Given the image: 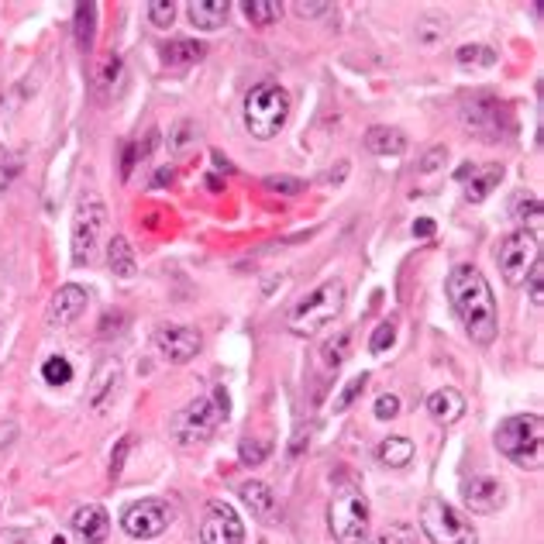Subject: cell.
<instances>
[{"instance_id": "1", "label": "cell", "mask_w": 544, "mask_h": 544, "mask_svg": "<svg viewBox=\"0 0 544 544\" xmlns=\"http://www.w3.org/2000/svg\"><path fill=\"white\" fill-rule=\"evenodd\" d=\"M445 293L465 334L483 348L493 345L500 331V314H496V297L483 272L476 266H455L445 279Z\"/></svg>"}, {"instance_id": "2", "label": "cell", "mask_w": 544, "mask_h": 544, "mask_svg": "<svg viewBox=\"0 0 544 544\" xmlns=\"http://www.w3.org/2000/svg\"><path fill=\"white\" fill-rule=\"evenodd\" d=\"M231 414V400L224 390H211L207 396H200V400L186 403L173 414V421H169V434H173L176 445L183 448H193V445H204L207 438L228 421Z\"/></svg>"}, {"instance_id": "3", "label": "cell", "mask_w": 544, "mask_h": 544, "mask_svg": "<svg viewBox=\"0 0 544 544\" xmlns=\"http://www.w3.org/2000/svg\"><path fill=\"white\" fill-rule=\"evenodd\" d=\"M496 448L507 462L538 472L544 462V421L538 414L507 417L496 427Z\"/></svg>"}, {"instance_id": "4", "label": "cell", "mask_w": 544, "mask_h": 544, "mask_svg": "<svg viewBox=\"0 0 544 544\" xmlns=\"http://www.w3.org/2000/svg\"><path fill=\"white\" fill-rule=\"evenodd\" d=\"M290 118V93L279 83H255L245 97V128L252 138L259 142H269V138L279 135V128Z\"/></svg>"}, {"instance_id": "5", "label": "cell", "mask_w": 544, "mask_h": 544, "mask_svg": "<svg viewBox=\"0 0 544 544\" xmlns=\"http://www.w3.org/2000/svg\"><path fill=\"white\" fill-rule=\"evenodd\" d=\"M341 310H345V283H341V279H328V283L310 290L307 297L290 310L286 328L297 334V338H310V334L328 328Z\"/></svg>"}, {"instance_id": "6", "label": "cell", "mask_w": 544, "mask_h": 544, "mask_svg": "<svg viewBox=\"0 0 544 544\" xmlns=\"http://www.w3.org/2000/svg\"><path fill=\"white\" fill-rule=\"evenodd\" d=\"M372 524L369 500L359 486H338L328 503V527L338 544H365Z\"/></svg>"}, {"instance_id": "7", "label": "cell", "mask_w": 544, "mask_h": 544, "mask_svg": "<svg viewBox=\"0 0 544 544\" xmlns=\"http://www.w3.org/2000/svg\"><path fill=\"white\" fill-rule=\"evenodd\" d=\"M421 531L431 544H479L476 524L441 496H427L421 503Z\"/></svg>"}, {"instance_id": "8", "label": "cell", "mask_w": 544, "mask_h": 544, "mask_svg": "<svg viewBox=\"0 0 544 544\" xmlns=\"http://www.w3.org/2000/svg\"><path fill=\"white\" fill-rule=\"evenodd\" d=\"M104 228H107V204L97 193H83L73 214V238H69V245H73V266H90Z\"/></svg>"}, {"instance_id": "9", "label": "cell", "mask_w": 544, "mask_h": 544, "mask_svg": "<svg viewBox=\"0 0 544 544\" xmlns=\"http://www.w3.org/2000/svg\"><path fill=\"white\" fill-rule=\"evenodd\" d=\"M496 262H500V272L510 286H520L527 279V272L541 262V242L538 231L520 228L514 235H507L500 242V252H496Z\"/></svg>"}, {"instance_id": "10", "label": "cell", "mask_w": 544, "mask_h": 544, "mask_svg": "<svg viewBox=\"0 0 544 544\" xmlns=\"http://www.w3.org/2000/svg\"><path fill=\"white\" fill-rule=\"evenodd\" d=\"M176 510L169 507V500H159V496H145V500L131 503L128 510L121 514V527L128 538H138V541H149V538H159L169 524H173Z\"/></svg>"}, {"instance_id": "11", "label": "cell", "mask_w": 544, "mask_h": 544, "mask_svg": "<svg viewBox=\"0 0 544 544\" xmlns=\"http://www.w3.org/2000/svg\"><path fill=\"white\" fill-rule=\"evenodd\" d=\"M200 544H245V524L228 503L211 500L200 520Z\"/></svg>"}, {"instance_id": "12", "label": "cell", "mask_w": 544, "mask_h": 544, "mask_svg": "<svg viewBox=\"0 0 544 544\" xmlns=\"http://www.w3.org/2000/svg\"><path fill=\"white\" fill-rule=\"evenodd\" d=\"M152 345H155V352H159L162 362L183 365V362L197 359L200 348H204V338H200L197 328H186V324H166V328L155 331Z\"/></svg>"}, {"instance_id": "13", "label": "cell", "mask_w": 544, "mask_h": 544, "mask_svg": "<svg viewBox=\"0 0 544 544\" xmlns=\"http://www.w3.org/2000/svg\"><path fill=\"white\" fill-rule=\"evenodd\" d=\"M462 500L472 514H496L507 503V489L493 476H472L462 483Z\"/></svg>"}, {"instance_id": "14", "label": "cell", "mask_w": 544, "mask_h": 544, "mask_svg": "<svg viewBox=\"0 0 544 544\" xmlns=\"http://www.w3.org/2000/svg\"><path fill=\"white\" fill-rule=\"evenodd\" d=\"M83 310H87V290L76 283H66L52 293L49 307H45V321H49L52 328H66V324H73Z\"/></svg>"}, {"instance_id": "15", "label": "cell", "mask_w": 544, "mask_h": 544, "mask_svg": "<svg viewBox=\"0 0 544 544\" xmlns=\"http://www.w3.org/2000/svg\"><path fill=\"white\" fill-rule=\"evenodd\" d=\"M121 386V362L118 359H104L93 369L90 383H87V403L93 410H104V403L118 393Z\"/></svg>"}, {"instance_id": "16", "label": "cell", "mask_w": 544, "mask_h": 544, "mask_svg": "<svg viewBox=\"0 0 544 544\" xmlns=\"http://www.w3.org/2000/svg\"><path fill=\"white\" fill-rule=\"evenodd\" d=\"M427 414H431L434 424L441 427H452L465 417V396L452 390V386H445V390H434L427 396Z\"/></svg>"}, {"instance_id": "17", "label": "cell", "mask_w": 544, "mask_h": 544, "mask_svg": "<svg viewBox=\"0 0 544 544\" xmlns=\"http://www.w3.org/2000/svg\"><path fill=\"white\" fill-rule=\"evenodd\" d=\"M73 531L80 534L87 544H104L107 534H111V517H107L104 507L97 503H87L73 514Z\"/></svg>"}, {"instance_id": "18", "label": "cell", "mask_w": 544, "mask_h": 544, "mask_svg": "<svg viewBox=\"0 0 544 544\" xmlns=\"http://www.w3.org/2000/svg\"><path fill=\"white\" fill-rule=\"evenodd\" d=\"M238 496H242V503L248 510H252V517H259L262 524H276V493L259 483V479H248V483L238 486Z\"/></svg>"}, {"instance_id": "19", "label": "cell", "mask_w": 544, "mask_h": 544, "mask_svg": "<svg viewBox=\"0 0 544 544\" xmlns=\"http://www.w3.org/2000/svg\"><path fill=\"white\" fill-rule=\"evenodd\" d=\"M228 11H231L228 0H193V4H186V14H190V25H193V28H200V31H217V28H224V21H228Z\"/></svg>"}, {"instance_id": "20", "label": "cell", "mask_w": 544, "mask_h": 544, "mask_svg": "<svg viewBox=\"0 0 544 544\" xmlns=\"http://www.w3.org/2000/svg\"><path fill=\"white\" fill-rule=\"evenodd\" d=\"M107 269L118 279H135L138 259H135V248H131V242L124 235H114L111 242H107Z\"/></svg>"}, {"instance_id": "21", "label": "cell", "mask_w": 544, "mask_h": 544, "mask_svg": "<svg viewBox=\"0 0 544 544\" xmlns=\"http://www.w3.org/2000/svg\"><path fill=\"white\" fill-rule=\"evenodd\" d=\"M365 152L372 155H403L407 152V135L396 128H383V124H376V128L365 131Z\"/></svg>"}, {"instance_id": "22", "label": "cell", "mask_w": 544, "mask_h": 544, "mask_svg": "<svg viewBox=\"0 0 544 544\" xmlns=\"http://www.w3.org/2000/svg\"><path fill=\"white\" fill-rule=\"evenodd\" d=\"M500 180H503V169L500 166L472 169V180H465V200H469V204H483L489 193L500 186Z\"/></svg>"}, {"instance_id": "23", "label": "cell", "mask_w": 544, "mask_h": 544, "mask_svg": "<svg viewBox=\"0 0 544 544\" xmlns=\"http://www.w3.org/2000/svg\"><path fill=\"white\" fill-rule=\"evenodd\" d=\"M376 458L386 465V469H403V465L414 462V441H410V438H396V434H390V438H386L383 445L376 448Z\"/></svg>"}, {"instance_id": "24", "label": "cell", "mask_w": 544, "mask_h": 544, "mask_svg": "<svg viewBox=\"0 0 544 544\" xmlns=\"http://www.w3.org/2000/svg\"><path fill=\"white\" fill-rule=\"evenodd\" d=\"M204 56H207V45L193 42V38H176V42H169L166 49H162V59H166L169 66H193V62H200Z\"/></svg>"}, {"instance_id": "25", "label": "cell", "mask_w": 544, "mask_h": 544, "mask_svg": "<svg viewBox=\"0 0 544 544\" xmlns=\"http://www.w3.org/2000/svg\"><path fill=\"white\" fill-rule=\"evenodd\" d=\"M93 31H97V4H76V18H73V35H76V45L83 52L93 49Z\"/></svg>"}, {"instance_id": "26", "label": "cell", "mask_w": 544, "mask_h": 544, "mask_svg": "<svg viewBox=\"0 0 544 544\" xmlns=\"http://www.w3.org/2000/svg\"><path fill=\"white\" fill-rule=\"evenodd\" d=\"M242 14L248 21H255V25H272V21H279V14H283V4H272V0H248V4H242Z\"/></svg>"}, {"instance_id": "27", "label": "cell", "mask_w": 544, "mask_h": 544, "mask_svg": "<svg viewBox=\"0 0 544 544\" xmlns=\"http://www.w3.org/2000/svg\"><path fill=\"white\" fill-rule=\"evenodd\" d=\"M348 348H352V334H348V331H338V334H334V338L328 341V345L321 348V352H324V355H321L324 365H328V369H338V365L348 359Z\"/></svg>"}, {"instance_id": "28", "label": "cell", "mask_w": 544, "mask_h": 544, "mask_svg": "<svg viewBox=\"0 0 544 544\" xmlns=\"http://www.w3.org/2000/svg\"><path fill=\"white\" fill-rule=\"evenodd\" d=\"M42 379L49 386H66L73 379V365H69V359H62V355H52L42 365Z\"/></svg>"}, {"instance_id": "29", "label": "cell", "mask_w": 544, "mask_h": 544, "mask_svg": "<svg viewBox=\"0 0 544 544\" xmlns=\"http://www.w3.org/2000/svg\"><path fill=\"white\" fill-rule=\"evenodd\" d=\"M372 544H417V527L414 524H390L372 538Z\"/></svg>"}, {"instance_id": "30", "label": "cell", "mask_w": 544, "mask_h": 544, "mask_svg": "<svg viewBox=\"0 0 544 544\" xmlns=\"http://www.w3.org/2000/svg\"><path fill=\"white\" fill-rule=\"evenodd\" d=\"M458 62L462 66H493L496 49H489V45H462L458 49Z\"/></svg>"}, {"instance_id": "31", "label": "cell", "mask_w": 544, "mask_h": 544, "mask_svg": "<svg viewBox=\"0 0 544 544\" xmlns=\"http://www.w3.org/2000/svg\"><path fill=\"white\" fill-rule=\"evenodd\" d=\"M262 186H266L269 193H283V197H297V193H303V180H297V176H266L262 180Z\"/></svg>"}, {"instance_id": "32", "label": "cell", "mask_w": 544, "mask_h": 544, "mask_svg": "<svg viewBox=\"0 0 544 544\" xmlns=\"http://www.w3.org/2000/svg\"><path fill=\"white\" fill-rule=\"evenodd\" d=\"M365 386H369V372H362V376H355L352 383H348L345 390H341V396H338V400H334V410H348V407H352V403L359 400V396L365 393Z\"/></svg>"}, {"instance_id": "33", "label": "cell", "mask_w": 544, "mask_h": 544, "mask_svg": "<svg viewBox=\"0 0 544 544\" xmlns=\"http://www.w3.org/2000/svg\"><path fill=\"white\" fill-rule=\"evenodd\" d=\"M238 455H242L245 465H262L269 458V441H255V438H245L238 445Z\"/></svg>"}, {"instance_id": "34", "label": "cell", "mask_w": 544, "mask_h": 544, "mask_svg": "<svg viewBox=\"0 0 544 544\" xmlns=\"http://www.w3.org/2000/svg\"><path fill=\"white\" fill-rule=\"evenodd\" d=\"M18 173H21V159L0 145V190H7V186L18 180Z\"/></svg>"}, {"instance_id": "35", "label": "cell", "mask_w": 544, "mask_h": 544, "mask_svg": "<svg viewBox=\"0 0 544 544\" xmlns=\"http://www.w3.org/2000/svg\"><path fill=\"white\" fill-rule=\"evenodd\" d=\"M441 38H445V28L438 25V18H424L421 25H417V42H421L424 49H434Z\"/></svg>"}, {"instance_id": "36", "label": "cell", "mask_w": 544, "mask_h": 544, "mask_svg": "<svg viewBox=\"0 0 544 544\" xmlns=\"http://www.w3.org/2000/svg\"><path fill=\"white\" fill-rule=\"evenodd\" d=\"M393 341H396V324H390V321H386V324H379V328L372 331V338H369V348H372V355H383L386 348L393 345Z\"/></svg>"}, {"instance_id": "37", "label": "cell", "mask_w": 544, "mask_h": 544, "mask_svg": "<svg viewBox=\"0 0 544 544\" xmlns=\"http://www.w3.org/2000/svg\"><path fill=\"white\" fill-rule=\"evenodd\" d=\"M149 18L155 28H169L176 18V4H169V0H155V4H149Z\"/></svg>"}, {"instance_id": "38", "label": "cell", "mask_w": 544, "mask_h": 544, "mask_svg": "<svg viewBox=\"0 0 544 544\" xmlns=\"http://www.w3.org/2000/svg\"><path fill=\"white\" fill-rule=\"evenodd\" d=\"M445 159H448V149H445V145H434V149H427V152H424V159L417 162V173H434V169L445 166Z\"/></svg>"}, {"instance_id": "39", "label": "cell", "mask_w": 544, "mask_h": 544, "mask_svg": "<svg viewBox=\"0 0 544 544\" xmlns=\"http://www.w3.org/2000/svg\"><path fill=\"white\" fill-rule=\"evenodd\" d=\"M400 414V396H393V393H383L376 400V417L379 421H393V417Z\"/></svg>"}, {"instance_id": "40", "label": "cell", "mask_w": 544, "mask_h": 544, "mask_svg": "<svg viewBox=\"0 0 544 544\" xmlns=\"http://www.w3.org/2000/svg\"><path fill=\"white\" fill-rule=\"evenodd\" d=\"M541 279H544V269H541V262H538V266L527 272V279H524L527 290H531V303H534V307H541V303H544V286H541Z\"/></svg>"}, {"instance_id": "41", "label": "cell", "mask_w": 544, "mask_h": 544, "mask_svg": "<svg viewBox=\"0 0 544 544\" xmlns=\"http://www.w3.org/2000/svg\"><path fill=\"white\" fill-rule=\"evenodd\" d=\"M118 69H121V62L114 59V56H107V62L104 66H100V97H107V87H111V83H118Z\"/></svg>"}, {"instance_id": "42", "label": "cell", "mask_w": 544, "mask_h": 544, "mask_svg": "<svg viewBox=\"0 0 544 544\" xmlns=\"http://www.w3.org/2000/svg\"><path fill=\"white\" fill-rule=\"evenodd\" d=\"M128 448H131V438H121L118 452L111 455V476H118V472H121V465H124V455H128Z\"/></svg>"}, {"instance_id": "43", "label": "cell", "mask_w": 544, "mask_h": 544, "mask_svg": "<svg viewBox=\"0 0 544 544\" xmlns=\"http://www.w3.org/2000/svg\"><path fill=\"white\" fill-rule=\"evenodd\" d=\"M193 138V131H190V121H183L180 128H176V135L169 138V149H180V145H186Z\"/></svg>"}, {"instance_id": "44", "label": "cell", "mask_w": 544, "mask_h": 544, "mask_svg": "<svg viewBox=\"0 0 544 544\" xmlns=\"http://www.w3.org/2000/svg\"><path fill=\"white\" fill-rule=\"evenodd\" d=\"M331 7L328 4H297V14H303V18H314V14H328Z\"/></svg>"}, {"instance_id": "45", "label": "cell", "mask_w": 544, "mask_h": 544, "mask_svg": "<svg viewBox=\"0 0 544 544\" xmlns=\"http://www.w3.org/2000/svg\"><path fill=\"white\" fill-rule=\"evenodd\" d=\"M414 235L417 238H431L434 235V221H427V217H424V221H417L414 224Z\"/></svg>"}, {"instance_id": "46", "label": "cell", "mask_w": 544, "mask_h": 544, "mask_svg": "<svg viewBox=\"0 0 544 544\" xmlns=\"http://www.w3.org/2000/svg\"><path fill=\"white\" fill-rule=\"evenodd\" d=\"M0 544H31V541L21 531H7V534H0Z\"/></svg>"}, {"instance_id": "47", "label": "cell", "mask_w": 544, "mask_h": 544, "mask_svg": "<svg viewBox=\"0 0 544 544\" xmlns=\"http://www.w3.org/2000/svg\"><path fill=\"white\" fill-rule=\"evenodd\" d=\"M166 180L173 183V169H159V173H155V180H152V183H155V186H162Z\"/></svg>"}, {"instance_id": "48", "label": "cell", "mask_w": 544, "mask_h": 544, "mask_svg": "<svg viewBox=\"0 0 544 544\" xmlns=\"http://www.w3.org/2000/svg\"><path fill=\"white\" fill-rule=\"evenodd\" d=\"M0 517H4V489H0Z\"/></svg>"}, {"instance_id": "49", "label": "cell", "mask_w": 544, "mask_h": 544, "mask_svg": "<svg viewBox=\"0 0 544 544\" xmlns=\"http://www.w3.org/2000/svg\"><path fill=\"white\" fill-rule=\"evenodd\" d=\"M0 345H4V321H0Z\"/></svg>"}]
</instances>
